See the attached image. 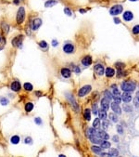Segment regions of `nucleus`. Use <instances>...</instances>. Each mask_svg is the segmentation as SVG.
<instances>
[{
  "label": "nucleus",
  "instance_id": "nucleus-4",
  "mask_svg": "<svg viewBox=\"0 0 139 157\" xmlns=\"http://www.w3.org/2000/svg\"><path fill=\"white\" fill-rule=\"evenodd\" d=\"M91 89H92L91 86L86 85V86L83 87L82 88H80V90L78 92V96H79V97H84V96H85L86 94H88L89 92L91 91Z\"/></svg>",
  "mask_w": 139,
  "mask_h": 157
},
{
  "label": "nucleus",
  "instance_id": "nucleus-13",
  "mask_svg": "<svg viewBox=\"0 0 139 157\" xmlns=\"http://www.w3.org/2000/svg\"><path fill=\"white\" fill-rule=\"evenodd\" d=\"M111 109H112V111H113L114 113H117V114H121V110L120 108V106H119V103L116 102V101L111 103Z\"/></svg>",
  "mask_w": 139,
  "mask_h": 157
},
{
  "label": "nucleus",
  "instance_id": "nucleus-42",
  "mask_svg": "<svg viewBox=\"0 0 139 157\" xmlns=\"http://www.w3.org/2000/svg\"><path fill=\"white\" fill-rule=\"evenodd\" d=\"M113 99H114V100H115L116 102H118V103L121 101V98H120V97H118L117 95L113 96Z\"/></svg>",
  "mask_w": 139,
  "mask_h": 157
},
{
  "label": "nucleus",
  "instance_id": "nucleus-8",
  "mask_svg": "<svg viewBox=\"0 0 139 157\" xmlns=\"http://www.w3.org/2000/svg\"><path fill=\"white\" fill-rule=\"evenodd\" d=\"M21 88H22V86H21V83L19 82V81H13L10 85V89L12 91L14 92H18L21 90Z\"/></svg>",
  "mask_w": 139,
  "mask_h": 157
},
{
  "label": "nucleus",
  "instance_id": "nucleus-20",
  "mask_svg": "<svg viewBox=\"0 0 139 157\" xmlns=\"http://www.w3.org/2000/svg\"><path fill=\"white\" fill-rule=\"evenodd\" d=\"M105 73H106V75L108 77H112L114 76V74H115V71H114L112 68H107L106 71H105Z\"/></svg>",
  "mask_w": 139,
  "mask_h": 157
},
{
  "label": "nucleus",
  "instance_id": "nucleus-27",
  "mask_svg": "<svg viewBox=\"0 0 139 157\" xmlns=\"http://www.w3.org/2000/svg\"><path fill=\"white\" fill-rule=\"evenodd\" d=\"M9 100L7 98H4V97H0V104H2L3 106H6L8 104Z\"/></svg>",
  "mask_w": 139,
  "mask_h": 157
},
{
  "label": "nucleus",
  "instance_id": "nucleus-9",
  "mask_svg": "<svg viewBox=\"0 0 139 157\" xmlns=\"http://www.w3.org/2000/svg\"><path fill=\"white\" fill-rule=\"evenodd\" d=\"M95 137L101 139H108L110 138V136L108 135L105 131H103V130H96V132H95Z\"/></svg>",
  "mask_w": 139,
  "mask_h": 157
},
{
  "label": "nucleus",
  "instance_id": "nucleus-1",
  "mask_svg": "<svg viewBox=\"0 0 139 157\" xmlns=\"http://www.w3.org/2000/svg\"><path fill=\"white\" fill-rule=\"evenodd\" d=\"M121 88L123 90V92H133L136 89V83L131 81L123 82L121 85Z\"/></svg>",
  "mask_w": 139,
  "mask_h": 157
},
{
  "label": "nucleus",
  "instance_id": "nucleus-51",
  "mask_svg": "<svg viewBox=\"0 0 139 157\" xmlns=\"http://www.w3.org/2000/svg\"><path fill=\"white\" fill-rule=\"evenodd\" d=\"M136 96H137V99L139 100V92H137V93H136Z\"/></svg>",
  "mask_w": 139,
  "mask_h": 157
},
{
  "label": "nucleus",
  "instance_id": "nucleus-43",
  "mask_svg": "<svg viewBox=\"0 0 139 157\" xmlns=\"http://www.w3.org/2000/svg\"><path fill=\"white\" fill-rule=\"evenodd\" d=\"M113 93H114V95H117V96L120 95V91H119V89H118V88H114Z\"/></svg>",
  "mask_w": 139,
  "mask_h": 157
},
{
  "label": "nucleus",
  "instance_id": "nucleus-10",
  "mask_svg": "<svg viewBox=\"0 0 139 157\" xmlns=\"http://www.w3.org/2000/svg\"><path fill=\"white\" fill-rule=\"evenodd\" d=\"M66 95L68 96L67 98H68V99L70 100V102L71 103V106H72V108L75 110L76 112H78V110H79V106H78L77 102L75 101V99H74V98H73V96H71L70 94H66Z\"/></svg>",
  "mask_w": 139,
  "mask_h": 157
},
{
  "label": "nucleus",
  "instance_id": "nucleus-19",
  "mask_svg": "<svg viewBox=\"0 0 139 157\" xmlns=\"http://www.w3.org/2000/svg\"><path fill=\"white\" fill-rule=\"evenodd\" d=\"M1 29H2L4 33H7L8 31H9V25L7 24V22H2L1 23Z\"/></svg>",
  "mask_w": 139,
  "mask_h": 157
},
{
  "label": "nucleus",
  "instance_id": "nucleus-16",
  "mask_svg": "<svg viewBox=\"0 0 139 157\" xmlns=\"http://www.w3.org/2000/svg\"><path fill=\"white\" fill-rule=\"evenodd\" d=\"M82 63H83V65L84 66H89L91 65L92 63V58L90 56H85L83 60H82Z\"/></svg>",
  "mask_w": 139,
  "mask_h": 157
},
{
  "label": "nucleus",
  "instance_id": "nucleus-6",
  "mask_svg": "<svg viewBox=\"0 0 139 157\" xmlns=\"http://www.w3.org/2000/svg\"><path fill=\"white\" fill-rule=\"evenodd\" d=\"M22 40H23V35H18V36L15 37L14 39H12L11 44L13 45V47H15V48H20L22 46Z\"/></svg>",
  "mask_w": 139,
  "mask_h": 157
},
{
  "label": "nucleus",
  "instance_id": "nucleus-18",
  "mask_svg": "<svg viewBox=\"0 0 139 157\" xmlns=\"http://www.w3.org/2000/svg\"><path fill=\"white\" fill-rule=\"evenodd\" d=\"M58 4L57 0H46L45 3V7H52L53 6H55Z\"/></svg>",
  "mask_w": 139,
  "mask_h": 157
},
{
  "label": "nucleus",
  "instance_id": "nucleus-48",
  "mask_svg": "<svg viewBox=\"0 0 139 157\" xmlns=\"http://www.w3.org/2000/svg\"><path fill=\"white\" fill-rule=\"evenodd\" d=\"M124 109H125V110H127V111H128V112H131V109H130V108H129V107H125Z\"/></svg>",
  "mask_w": 139,
  "mask_h": 157
},
{
  "label": "nucleus",
  "instance_id": "nucleus-23",
  "mask_svg": "<svg viewBox=\"0 0 139 157\" xmlns=\"http://www.w3.org/2000/svg\"><path fill=\"white\" fill-rule=\"evenodd\" d=\"M33 109V104L32 102H28L25 104V112L27 113H30V112H32Z\"/></svg>",
  "mask_w": 139,
  "mask_h": 157
},
{
  "label": "nucleus",
  "instance_id": "nucleus-26",
  "mask_svg": "<svg viewBox=\"0 0 139 157\" xmlns=\"http://www.w3.org/2000/svg\"><path fill=\"white\" fill-rule=\"evenodd\" d=\"M20 137L19 136H13L12 138L10 139V141L12 144H18L19 142H20Z\"/></svg>",
  "mask_w": 139,
  "mask_h": 157
},
{
  "label": "nucleus",
  "instance_id": "nucleus-54",
  "mask_svg": "<svg viewBox=\"0 0 139 157\" xmlns=\"http://www.w3.org/2000/svg\"><path fill=\"white\" fill-rule=\"evenodd\" d=\"M0 40H1V38H0Z\"/></svg>",
  "mask_w": 139,
  "mask_h": 157
},
{
  "label": "nucleus",
  "instance_id": "nucleus-37",
  "mask_svg": "<svg viewBox=\"0 0 139 157\" xmlns=\"http://www.w3.org/2000/svg\"><path fill=\"white\" fill-rule=\"evenodd\" d=\"M24 142H25L26 144H32V143H33V139H32L31 137H27L25 139V140H24Z\"/></svg>",
  "mask_w": 139,
  "mask_h": 157
},
{
  "label": "nucleus",
  "instance_id": "nucleus-31",
  "mask_svg": "<svg viewBox=\"0 0 139 157\" xmlns=\"http://www.w3.org/2000/svg\"><path fill=\"white\" fill-rule=\"evenodd\" d=\"M100 146L102 147L103 149H106V148H110V143L109 141H102L100 143Z\"/></svg>",
  "mask_w": 139,
  "mask_h": 157
},
{
  "label": "nucleus",
  "instance_id": "nucleus-32",
  "mask_svg": "<svg viewBox=\"0 0 139 157\" xmlns=\"http://www.w3.org/2000/svg\"><path fill=\"white\" fill-rule=\"evenodd\" d=\"M105 96H106V98L108 99H113V96L111 95V93H110V91H109V90H106V91H105Z\"/></svg>",
  "mask_w": 139,
  "mask_h": 157
},
{
  "label": "nucleus",
  "instance_id": "nucleus-49",
  "mask_svg": "<svg viewBox=\"0 0 139 157\" xmlns=\"http://www.w3.org/2000/svg\"><path fill=\"white\" fill-rule=\"evenodd\" d=\"M79 11H80L81 13H84V12H85V10H84V9H80Z\"/></svg>",
  "mask_w": 139,
  "mask_h": 157
},
{
  "label": "nucleus",
  "instance_id": "nucleus-45",
  "mask_svg": "<svg viewBox=\"0 0 139 157\" xmlns=\"http://www.w3.org/2000/svg\"><path fill=\"white\" fill-rule=\"evenodd\" d=\"M114 22L116 24H119V23H121V21H120V19L119 18H114Z\"/></svg>",
  "mask_w": 139,
  "mask_h": 157
},
{
  "label": "nucleus",
  "instance_id": "nucleus-24",
  "mask_svg": "<svg viewBox=\"0 0 139 157\" xmlns=\"http://www.w3.org/2000/svg\"><path fill=\"white\" fill-rule=\"evenodd\" d=\"M93 126L95 129H98L100 127V118H95V121L93 122Z\"/></svg>",
  "mask_w": 139,
  "mask_h": 157
},
{
  "label": "nucleus",
  "instance_id": "nucleus-15",
  "mask_svg": "<svg viewBox=\"0 0 139 157\" xmlns=\"http://www.w3.org/2000/svg\"><path fill=\"white\" fill-rule=\"evenodd\" d=\"M95 72L96 73V74H98V75H102L103 73H104V66L102 64H96L95 65Z\"/></svg>",
  "mask_w": 139,
  "mask_h": 157
},
{
  "label": "nucleus",
  "instance_id": "nucleus-22",
  "mask_svg": "<svg viewBox=\"0 0 139 157\" xmlns=\"http://www.w3.org/2000/svg\"><path fill=\"white\" fill-rule=\"evenodd\" d=\"M98 114H99V118L102 119V120H105L107 118V113L105 110L101 109L100 111H98Z\"/></svg>",
  "mask_w": 139,
  "mask_h": 157
},
{
  "label": "nucleus",
  "instance_id": "nucleus-11",
  "mask_svg": "<svg viewBox=\"0 0 139 157\" xmlns=\"http://www.w3.org/2000/svg\"><path fill=\"white\" fill-rule=\"evenodd\" d=\"M101 109L108 111L110 109V99H108L107 98H103L101 99Z\"/></svg>",
  "mask_w": 139,
  "mask_h": 157
},
{
  "label": "nucleus",
  "instance_id": "nucleus-39",
  "mask_svg": "<svg viewBox=\"0 0 139 157\" xmlns=\"http://www.w3.org/2000/svg\"><path fill=\"white\" fill-rule=\"evenodd\" d=\"M116 128H117V131L119 134H122V133H123V129H122V126H117Z\"/></svg>",
  "mask_w": 139,
  "mask_h": 157
},
{
  "label": "nucleus",
  "instance_id": "nucleus-35",
  "mask_svg": "<svg viewBox=\"0 0 139 157\" xmlns=\"http://www.w3.org/2000/svg\"><path fill=\"white\" fill-rule=\"evenodd\" d=\"M102 126H103V127H104V129H107V128H109L110 126V122L104 120L102 123Z\"/></svg>",
  "mask_w": 139,
  "mask_h": 157
},
{
  "label": "nucleus",
  "instance_id": "nucleus-5",
  "mask_svg": "<svg viewBox=\"0 0 139 157\" xmlns=\"http://www.w3.org/2000/svg\"><path fill=\"white\" fill-rule=\"evenodd\" d=\"M41 25H42V20L40 18H35L34 20H33L31 27H32L33 31H36V30H38L40 28Z\"/></svg>",
  "mask_w": 139,
  "mask_h": 157
},
{
  "label": "nucleus",
  "instance_id": "nucleus-52",
  "mask_svg": "<svg viewBox=\"0 0 139 157\" xmlns=\"http://www.w3.org/2000/svg\"><path fill=\"white\" fill-rule=\"evenodd\" d=\"M36 95L40 97V96H41V93H40V92H36Z\"/></svg>",
  "mask_w": 139,
  "mask_h": 157
},
{
  "label": "nucleus",
  "instance_id": "nucleus-41",
  "mask_svg": "<svg viewBox=\"0 0 139 157\" xmlns=\"http://www.w3.org/2000/svg\"><path fill=\"white\" fill-rule=\"evenodd\" d=\"M34 122H35L37 125H41V124H42V120H41V118H39V117H36V118L34 119Z\"/></svg>",
  "mask_w": 139,
  "mask_h": 157
},
{
  "label": "nucleus",
  "instance_id": "nucleus-53",
  "mask_svg": "<svg viewBox=\"0 0 139 157\" xmlns=\"http://www.w3.org/2000/svg\"><path fill=\"white\" fill-rule=\"evenodd\" d=\"M130 1H133V2H136V1H137V0H130Z\"/></svg>",
  "mask_w": 139,
  "mask_h": 157
},
{
  "label": "nucleus",
  "instance_id": "nucleus-38",
  "mask_svg": "<svg viewBox=\"0 0 139 157\" xmlns=\"http://www.w3.org/2000/svg\"><path fill=\"white\" fill-rule=\"evenodd\" d=\"M64 13L66 15H68V16H71V11H70V9L69 7H65L64 8Z\"/></svg>",
  "mask_w": 139,
  "mask_h": 157
},
{
  "label": "nucleus",
  "instance_id": "nucleus-30",
  "mask_svg": "<svg viewBox=\"0 0 139 157\" xmlns=\"http://www.w3.org/2000/svg\"><path fill=\"white\" fill-rule=\"evenodd\" d=\"M109 154H110V156H117L118 154H119V152L117 151V149H111L109 152Z\"/></svg>",
  "mask_w": 139,
  "mask_h": 157
},
{
  "label": "nucleus",
  "instance_id": "nucleus-14",
  "mask_svg": "<svg viewBox=\"0 0 139 157\" xmlns=\"http://www.w3.org/2000/svg\"><path fill=\"white\" fill-rule=\"evenodd\" d=\"M122 17H123V20L126 21V22H131L134 19V14L131 11H125L123 15H122Z\"/></svg>",
  "mask_w": 139,
  "mask_h": 157
},
{
  "label": "nucleus",
  "instance_id": "nucleus-25",
  "mask_svg": "<svg viewBox=\"0 0 139 157\" xmlns=\"http://www.w3.org/2000/svg\"><path fill=\"white\" fill-rule=\"evenodd\" d=\"M23 88H24V89H25L26 91H32L33 89V85L31 84V83H25L24 86H23Z\"/></svg>",
  "mask_w": 139,
  "mask_h": 157
},
{
  "label": "nucleus",
  "instance_id": "nucleus-36",
  "mask_svg": "<svg viewBox=\"0 0 139 157\" xmlns=\"http://www.w3.org/2000/svg\"><path fill=\"white\" fill-rule=\"evenodd\" d=\"M115 65H116V67H117L119 70H121L122 68H123V67H125L124 63H121V62H117V63H116Z\"/></svg>",
  "mask_w": 139,
  "mask_h": 157
},
{
  "label": "nucleus",
  "instance_id": "nucleus-2",
  "mask_svg": "<svg viewBox=\"0 0 139 157\" xmlns=\"http://www.w3.org/2000/svg\"><path fill=\"white\" fill-rule=\"evenodd\" d=\"M24 19H25V8L23 7H21L18 9V12H17V17H16L17 23H19V24L22 23Z\"/></svg>",
  "mask_w": 139,
  "mask_h": 157
},
{
  "label": "nucleus",
  "instance_id": "nucleus-34",
  "mask_svg": "<svg viewBox=\"0 0 139 157\" xmlns=\"http://www.w3.org/2000/svg\"><path fill=\"white\" fill-rule=\"evenodd\" d=\"M39 47L42 48H47V43L46 41H40L39 42Z\"/></svg>",
  "mask_w": 139,
  "mask_h": 157
},
{
  "label": "nucleus",
  "instance_id": "nucleus-47",
  "mask_svg": "<svg viewBox=\"0 0 139 157\" xmlns=\"http://www.w3.org/2000/svg\"><path fill=\"white\" fill-rule=\"evenodd\" d=\"M75 72H76V73H80V69H79L78 67H76V68H75Z\"/></svg>",
  "mask_w": 139,
  "mask_h": 157
},
{
  "label": "nucleus",
  "instance_id": "nucleus-3",
  "mask_svg": "<svg viewBox=\"0 0 139 157\" xmlns=\"http://www.w3.org/2000/svg\"><path fill=\"white\" fill-rule=\"evenodd\" d=\"M122 6H121V5H115V6H113V7L110 8V13L112 16H117V15L121 14V12H122Z\"/></svg>",
  "mask_w": 139,
  "mask_h": 157
},
{
  "label": "nucleus",
  "instance_id": "nucleus-46",
  "mask_svg": "<svg viewBox=\"0 0 139 157\" xmlns=\"http://www.w3.org/2000/svg\"><path fill=\"white\" fill-rule=\"evenodd\" d=\"M112 140H113L114 142H118L119 141V138H118L117 136H114L113 138H112Z\"/></svg>",
  "mask_w": 139,
  "mask_h": 157
},
{
  "label": "nucleus",
  "instance_id": "nucleus-28",
  "mask_svg": "<svg viewBox=\"0 0 139 157\" xmlns=\"http://www.w3.org/2000/svg\"><path fill=\"white\" fill-rule=\"evenodd\" d=\"M92 151L95 153V154H100L101 153V151H102V147H97V146H93L91 148Z\"/></svg>",
  "mask_w": 139,
  "mask_h": 157
},
{
  "label": "nucleus",
  "instance_id": "nucleus-29",
  "mask_svg": "<svg viewBox=\"0 0 139 157\" xmlns=\"http://www.w3.org/2000/svg\"><path fill=\"white\" fill-rule=\"evenodd\" d=\"M109 117L110 118V120L112 121V122H118V116H117V113L115 114V113H110V115H109Z\"/></svg>",
  "mask_w": 139,
  "mask_h": 157
},
{
  "label": "nucleus",
  "instance_id": "nucleus-50",
  "mask_svg": "<svg viewBox=\"0 0 139 157\" xmlns=\"http://www.w3.org/2000/svg\"><path fill=\"white\" fill-rule=\"evenodd\" d=\"M14 3L17 5V4H19V0H14Z\"/></svg>",
  "mask_w": 139,
  "mask_h": 157
},
{
  "label": "nucleus",
  "instance_id": "nucleus-12",
  "mask_svg": "<svg viewBox=\"0 0 139 157\" xmlns=\"http://www.w3.org/2000/svg\"><path fill=\"white\" fill-rule=\"evenodd\" d=\"M121 99L123 102H130L132 100V95L130 94V92H123V94L121 95Z\"/></svg>",
  "mask_w": 139,
  "mask_h": 157
},
{
  "label": "nucleus",
  "instance_id": "nucleus-21",
  "mask_svg": "<svg viewBox=\"0 0 139 157\" xmlns=\"http://www.w3.org/2000/svg\"><path fill=\"white\" fill-rule=\"evenodd\" d=\"M84 119H85V120H87V121L91 120V111H90L89 109L84 110Z\"/></svg>",
  "mask_w": 139,
  "mask_h": 157
},
{
  "label": "nucleus",
  "instance_id": "nucleus-33",
  "mask_svg": "<svg viewBox=\"0 0 139 157\" xmlns=\"http://www.w3.org/2000/svg\"><path fill=\"white\" fill-rule=\"evenodd\" d=\"M133 33H135V34H139V24L138 25H136L133 27Z\"/></svg>",
  "mask_w": 139,
  "mask_h": 157
},
{
  "label": "nucleus",
  "instance_id": "nucleus-44",
  "mask_svg": "<svg viewBox=\"0 0 139 157\" xmlns=\"http://www.w3.org/2000/svg\"><path fill=\"white\" fill-rule=\"evenodd\" d=\"M58 44H59V42H58L57 40H55V39L52 41V46H53V47H57Z\"/></svg>",
  "mask_w": 139,
  "mask_h": 157
},
{
  "label": "nucleus",
  "instance_id": "nucleus-7",
  "mask_svg": "<svg viewBox=\"0 0 139 157\" xmlns=\"http://www.w3.org/2000/svg\"><path fill=\"white\" fill-rule=\"evenodd\" d=\"M63 51L66 54H71L74 51V45L70 44V43H67L63 46Z\"/></svg>",
  "mask_w": 139,
  "mask_h": 157
},
{
  "label": "nucleus",
  "instance_id": "nucleus-17",
  "mask_svg": "<svg viewBox=\"0 0 139 157\" xmlns=\"http://www.w3.org/2000/svg\"><path fill=\"white\" fill-rule=\"evenodd\" d=\"M61 75L64 78H70L71 75V72L67 68H63V69H61Z\"/></svg>",
  "mask_w": 139,
  "mask_h": 157
},
{
  "label": "nucleus",
  "instance_id": "nucleus-40",
  "mask_svg": "<svg viewBox=\"0 0 139 157\" xmlns=\"http://www.w3.org/2000/svg\"><path fill=\"white\" fill-rule=\"evenodd\" d=\"M93 113H94V114L98 113V111H97V108H96V105H95V104L93 105Z\"/></svg>",
  "mask_w": 139,
  "mask_h": 157
}]
</instances>
